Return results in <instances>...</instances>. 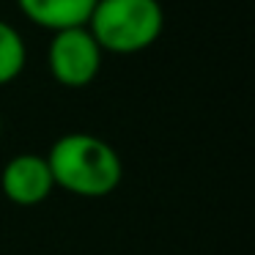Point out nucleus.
<instances>
[{"label": "nucleus", "mask_w": 255, "mask_h": 255, "mask_svg": "<svg viewBox=\"0 0 255 255\" xmlns=\"http://www.w3.org/2000/svg\"><path fill=\"white\" fill-rule=\"evenodd\" d=\"M44 156L55 187L77 198H107L124 181L121 154L91 132L61 134Z\"/></svg>", "instance_id": "f257e3e1"}, {"label": "nucleus", "mask_w": 255, "mask_h": 255, "mask_svg": "<svg viewBox=\"0 0 255 255\" xmlns=\"http://www.w3.org/2000/svg\"><path fill=\"white\" fill-rule=\"evenodd\" d=\"M85 28L102 52L137 55L159 41L165 11L159 0H96Z\"/></svg>", "instance_id": "f03ea898"}, {"label": "nucleus", "mask_w": 255, "mask_h": 255, "mask_svg": "<svg viewBox=\"0 0 255 255\" xmlns=\"http://www.w3.org/2000/svg\"><path fill=\"white\" fill-rule=\"evenodd\" d=\"M105 52L88 28H69L52 33L47 47V69L63 88H88L102 72Z\"/></svg>", "instance_id": "7ed1b4c3"}, {"label": "nucleus", "mask_w": 255, "mask_h": 255, "mask_svg": "<svg viewBox=\"0 0 255 255\" xmlns=\"http://www.w3.org/2000/svg\"><path fill=\"white\" fill-rule=\"evenodd\" d=\"M55 189L47 156L17 154L0 170V192L14 206H39Z\"/></svg>", "instance_id": "20e7f679"}, {"label": "nucleus", "mask_w": 255, "mask_h": 255, "mask_svg": "<svg viewBox=\"0 0 255 255\" xmlns=\"http://www.w3.org/2000/svg\"><path fill=\"white\" fill-rule=\"evenodd\" d=\"M17 6L25 19L58 33L69 28H85L96 0H17Z\"/></svg>", "instance_id": "39448f33"}, {"label": "nucleus", "mask_w": 255, "mask_h": 255, "mask_svg": "<svg viewBox=\"0 0 255 255\" xmlns=\"http://www.w3.org/2000/svg\"><path fill=\"white\" fill-rule=\"evenodd\" d=\"M28 63V47L25 39L11 22L0 19V88L11 85Z\"/></svg>", "instance_id": "423d86ee"}, {"label": "nucleus", "mask_w": 255, "mask_h": 255, "mask_svg": "<svg viewBox=\"0 0 255 255\" xmlns=\"http://www.w3.org/2000/svg\"><path fill=\"white\" fill-rule=\"evenodd\" d=\"M0 134H3V116H0Z\"/></svg>", "instance_id": "0eeeda50"}]
</instances>
